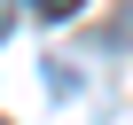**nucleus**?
Returning a JSON list of instances; mask_svg holds the SVG:
<instances>
[{"mask_svg":"<svg viewBox=\"0 0 133 125\" xmlns=\"http://www.w3.org/2000/svg\"><path fill=\"white\" fill-rule=\"evenodd\" d=\"M16 31V0H0V39H8Z\"/></svg>","mask_w":133,"mask_h":125,"instance_id":"nucleus-1","label":"nucleus"}]
</instances>
